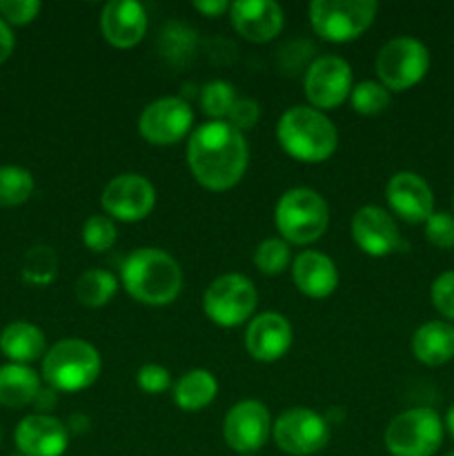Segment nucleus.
<instances>
[{
  "label": "nucleus",
  "mask_w": 454,
  "mask_h": 456,
  "mask_svg": "<svg viewBox=\"0 0 454 456\" xmlns=\"http://www.w3.org/2000/svg\"><path fill=\"white\" fill-rule=\"evenodd\" d=\"M249 150L243 132L227 120H209L187 141V165L205 190L227 191L239 185L247 169Z\"/></svg>",
  "instance_id": "f257e3e1"
},
{
  "label": "nucleus",
  "mask_w": 454,
  "mask_h": 456,
  "mask_svg": "<svg viewBox=\"0 0 454 456\" xmlns=\"http://www.w3.org/2000/svg\"><path fill=\"white\" fill-rule=\"evenodd\" d=\"M120 281L134 301L151 307L169 305L182 289L181 265L158 248H142L129 254L120 267Z\"/></svg>",
  "instance_id": "f03ea898"
},
{
  "label": "nucleus",
  "mask_w": 454,
  "mask_h": 456,
  "mask_svg": "<svg viewBox=\"0 0 454 456\" xmlns=\"http://www.w3.org/2000/svg\"><path fill=\"white\" fill-rule=\"evenodd\" d=\"M276 141L294 160L323 163L336 151L338 132L323 111L296 105L279 118Z\"/></svg>",
  "instance_id": "7ed1b4c3"
},
{
  "label": "nucleus",
  "mask_w": 454,
  "mask_h": 456,
  "mask_svg": "<svg viewBox=\"0 0 454 456\" xmlns=\"http://www.w3.org/2000/svg\"><path fill=\"white\" fill-rule=\"evenodd\" d=\"M102 361L96 347L83 338H62L43 356V379L56 392L87 390L101 377Z\"/></svg>",
  "instance_id": "20e7f679"
},
{
  "label": "nucleus",
  "mask_w": 454,
  "mask_h": 456,
  "mask_svg": "<svg viewBox=\"0 0 454 456\" xmlns=\"http://www.w3.org/2000/svg\"><path fill=\"white\" fill-rule=\"evenodd\" d=\"M274 223L285 243L310 245L328 230L329 208L319 191L294 187L276 203Z\"/></svg>",
  "instance_id": "39448f33"
},
{
  "label": "nucleus",
  "mask_w": 454,
  "mask_h": 456,
  "mask_svg": "<svg viewBox=\"0 0 454 456\" xmlns=\"http://www.w3.org/2000/svg\"><path fill=\"white\" fill-rule=\"evenodd\" d=\"M378 13L377 0H314L310 25L328 43H350L369 29Z\"/></svg>",
  "instance_id": "423d86ee"
},
{
  "label": "nucleus",
  "mask_w": 454,
  "mask_h": 456,
  "mask_svg": "<svg viewBox=\"0 0 454 456\" xmlns=\"http://www.w3.org/2000/svg\"><path fill=\"white\" fill-rule=\"evenodd\" d=\"M445 426L430 408H412L394 417L387 426L385 450L392 456H432L443 444Z\"/></svg>",
  "instance_id": "0eeeda50"
},
{
  "label": "nucleus",
  "mask_w": 454,
  "mask_h": 456,
  "mask_svg": "<svg viewBox=\"0 0 454 456\" xmlns=\"http://www.w3.org/2000/svg\"><path fill=\"white\" fill-rule=\"evenodd\" d=\"M430 69V52L421 40L412 36H399L387 40L377 56L378 83L387 92H405L426 78Z\"/></svg>",
  "instance_id": "6e6552de"
},
{
  "label": "nucleus",
  "mask_w": 454,
  "mask_h": 456,
  "mask_svg": "<svg viewBox=\"0 0 454 456\" xmlns=\"http://www.w3.org/2000/svg\"><path fill=\"white\" fill-rule=\"evenodd\" d=\"M256 288L243 274H223L203 294V312L218 328H239L254 314Z\"/></svg>",
  "instance_id": "1a4fd4ad"
},
{
  "label": "nucleus",
  "mask_w": 454,
  "mask_h": 456,
  "mask_svg": "<svg viewBox=\"0 0 454 456\" xmlns=\"http://www.w3.org/2000/svg\"><path fill=\"white\" fill-rule=\"evenodd\" d=\"M272 436L285 454L312 456L329 444V423L310 408H289L274 421Z\"/></svg>",
  "instance_id": "9d476101"
},
{
  "label": "nucleus",
  "mask_w": 454,
  "mask_h": 456,
  "mask_svg": "<svg viewBox=\"0 0 454 456\" xmlns=\"http://www.w3.org/2000/svg\"><path fill=\"white\" fill-rule=\"evenodd\" d=\"M194 111L190 102L178 96L151 101L138 118V132L150 145L167 147L182 141L191 132Z\"/></svg>",
  "instance_id": "9b49d317"
},
{
  "label": "nucleus",
  "mask_w": 454,
  "mask_h": 456,
  "mask_svg": "<svg viewBox=\"0 0 454 456\" xmlns=\"http://www.w3.org/2000/svg\"><path fill=\"white\" fill-rule=\"evenodd\" d=\"M101 205L111 221L138 223L154 209L156 190L141 174H120L105 185Z\"/></svg>",
  "instance_id": "f8f14e48"
},
{
  "label": "nucleus",
  "mask_w": 454,
  "mask_h": 456,
  "mask_svg": "<svg viewBox=\"0 0 454 456\" xmlns=\"http://www.w3.org/2000/svg\"><path fill=\"white\" fill-rule=\"evenodd\" d=\"M352 94V67L338 56H320L305 74V96L314 110H334Z\"/></svg>",
  "instance_id": "ddd939ff"
},
{
  "label": "nucleus",
  "mask_w": 454,
  "mask_h": 456,
  "mask_svg": "<svg viewBox=\"0 0 454 456\" xmlns=\"http://www.w3.org/2000/svg\"><path fill=\"white\" fill-rule=\"evenodd\" d=\"M272 435V419L261 401H239L223 421L225 444L239 454H254Z\"/></svg>",
  "instance_id": "4468645a"
},
{
  "label": "nucleus",
  "mask_w": 454,
  "mask_h": 456,
  "mask_svg": "<svg viewBox=\"0 0 454 456\" xmlns=\"http://www.w3.org/2000/svg\"><path fill=\"white\" fill-rule=\"evenodd\" d=\"M352 239L356 248L374 258L390 256L401 248L399 225L387 209L365 205L352 216Z\"/></svg>",
  "instance_id": "2eb2a0df"
},
{
  "label": "nucleus",
  "mask_w": 454,
  "mask_h": 456,
  "mask_svg": "<svg viewBox=\"0 0 454 456\" xmlns=\"http://www.w3.org/2000/svg\"><path fill=\"white\" fill-rule=\"evenodd\" d=\"M385 199L392 212L405 223H426L434 214V194L426 178L414 172H399L387 181Z\"/></svg>",
  "instance_id": "dca6fc26"
},
{
  "label": "nucleus",
  "mask_w": 454,
  "mask_h": 456,
  "mask_svg": "<svg viewBox=\"0 0 454 456\" xmlns=\"http://www.w3.org/2000/svg\"><path fill=\"white\" fill-rule=\"evenodd\" d=\"M292 325L283 314L263 312L249 321L247 332H245V350L254 361L274 363L288 354L292 347Z\"/></svg>",
  "instance_id": "f3484780"
},
{
  "label": "nucleus",
  "mask_w": 454,
  "mask_h": 456,
  "mask_svg": "<svg viewBox=\"0 0 454 456\" xmlns=\"http://www.w3.org/2000/svg\"><path fill=\"white\" fill-rule=\"evenodd\" d=\"M13 439L25 456H62L69 445V432L61 419L29 414L18 423Z\"/></svg>",
  "instance_id": "a211bd4d"
},
{
  "label": "nucleus",
  "mask_w": 454,
  "mask_h": 456,
  "mask_svg": "<svg viewBox=\"0 0 454 456\" xmlns=\"http://www.w3.org/2000/svg\"><path fill=\"white\" fill-rule=\"evenodd\" d=\"M231 25L249 43H270L285 25L283 9L274 0H239L230 7Z\"/></svg>",
  "instance_id": "6ab92c4d"
},
{
  "label": "nucleus",
  "mask_w": 454,
  "mask_h": 456,
  "mask_svg": "<svg viewBox=\"0 0 454 456\" xmlns=\"http://www.w3.org/2000/svg\"><path fill=\"white\" fill-rule=\"evenodd\" d=\"M101 31L111 47H136L147 34L145 7L134 0H111L101 13Z\"/></svg>",
  "instance_id": "aec40b11"
},
{
  "label": "nucleus",
  "mask_w": 454,
  "mask_h": 456,
  "mask_svg": "<svg viewBox=\"0 0 454 456\" xmlns=\"http://www.w3.org/2000/svg\"><path fill=\"white\" fill-rule=\"evenodd\" d=\"M292 279L298 292H303L305 297L328 298L338 285V270L329 256L307 249L294 258Z\"/></svg>",
  "instance_id": "412c9836"
},
{
  "label": "nucleus",
  "mask_w": 454,
  "mask_h": 456,
  "mask_svg": "<svg viewBox=\"0 0 454 456\" xmlns=\"http://www.w3.org/2000/svg\"><path fill=\"white\" fill-rule=\"evenodd\" d=\"M412 354L427 368H441L454 359V325L448 321L423 323L412 337Z\"/></svg>",
  "instance_id": "4be33fe9"
},
{
  "label": "nucleus",
  "mask_w": 454,
  "mask_h": 456,
  "mask_svg": "<svg viewBox=\"0 0 454 456\" xmlns=\"http://www.w3.org/2000/svg\"><path fill=\"white\" fill-rule=\"evenodd\" d=\"M47 341L40 328L27 321H13L0 332V352L7 356L12 363L29 365L45 356Z\"/></svg>",
  "instance_id": "5701e85b"
},
{
  "label": "nucleus",
  "mask_w": 454,
  "mask_h": 456,
  "mask_svg": "<svg viewBox=\"0 0 454 456\" xmlns=\"http://www.w3.org/2000/svg\"><path fill=\"white\" fill-rule=\"evenodd\" d=\"M40 395V377L29 365H0V405L4 408H25Z\"/></svg>",
  "instance_id": "b1692460"
},
{
  "label": "nucleus",
  "mask_w": 454,
  "mask_h": 456,
  "mask_svg": "<svg viewBox=\"0 0 454 456\" xmlns=\"http://www.w3.org/2000/svg\"><path fill=\"white\" fill-rule=\"evenodd\" d=\"M218 395V381L207 370H190L174 386V401L182 412H200Z\"/></svg>",
  "instance_id": "393cba45"
},
{
  "label": "nucleus",
  "mask_w": 454,
  "mask_h": 456,
  "mask_svg": "<svg viewBox=\"0 0 454 456\" xmlns=\"http://www.w3.org/2000/svg\"><path fill=\"white\" fill-rule=\"evenodd\" d=\"M118 292V279L107 270H87L76 281V298L85 307H102Z\"/></svg>",
  "instance_id": "a878e982"
},
{
  "label": "nucleus",
  "mask_w": 454,
  "mask_h": 456,
  "mask_svg": "<svg viewBox=\"0 0 454 456\" xmlns=\"http://www.w3.org/2000/svg\"><path fill=\"white\" fill-rule=\"evenodd\" d=\"M34 194V176L16 165L0 167V208H16Z\"/></svg>",
  "instance_id": "bb28decb"
},
{
  "label": "nucleus",
  "mask_w": 454,
  "mask_h": 456,
  "mask_svg": "<svg viewBox=\"0 0 454 456\" xmlns=\"http://www.w3.org/2000/svg\"><path fill=\"white\" fill-rule=\"evenodd\" d=\"M58 258L52 248H31L22 261V279L31 285H49L56 279Z\"/></svg>",
  "instance_id": "cd10ccee"
},
{
  "label": "nucleus",
  "mask_w": 454,
  "mask_h": 456,
  "mask_svg": "<svg viewBox=\"0 0 454 456\" xmlns=\"http://www.w3.org/2000/svg\"><path fill=\"white\" fill-rule=\"evenodd\" d=\"M390 92L377 80H363L356 87H352L350 102L352 110L361 116H377L390 107Z\"/></svg>",
  "instance_id": "c85d7f7f"
},
{
  "label": "nucleus",
  "mask_w": 454,
  "mask_h": 456,
  "mask_svg": "<svg viewBox=\"0 0 454 456\" xmlns=\"http://www.w3.org/2000/svg\"><path fill=\"white\" fill-rule=\"evenodd\" d=\"M234 102L236 92L227 80H212L200 92V107H203L205 116L214 120H223L225 116H230Z\"/></svg>",
  "instance_id": "c756f323"
},
{
  "label": "nucleus",
  "mask_w": 454,
  "mask_h": 456,
  "mask_svg": "<svg viewBox=\"0 0 454 456\" xmlns=\"http://www.w3.org/2000/svg\"><path fill=\"white\" fill-rule=\"evenodd\" d=\"M116 240H118V230H116V223L109 216H105V214H93V216H89L85 221L83 243L92 252H109L116 245Z\"/></svg>",
  "instance_id": "7c9ffc66"
},
{
  "label": "nucleus",
  "mask_w": 454,
  "mask_h": 456,
  "mask_svg": "<svg viewBox=\"0 0 454 456\" xmlns=\"http://www.w3.org/2000/svg\"><path fill=\"white\" fill-rule=\"evenodd\" d=\"M254 265L267 276H276L289 265V243L283 239H267L254 252Z\"/></svg>",
  "instance_id": "2f4dec72"
},
{
  "label": "nucleus",
  "mask_w": 454,
  "mask_h": 456,
  "mask_svg": "<svg viewBox=\"0 0 454 456\" xmlns=\"http://www.w3.org/2000/svg\"><path fill=\"white\" fill-rule=\"evenodd\" d=\"M426 239L439 249L454 248V214L434 212L426 221Z\"/></svg>",
  "instance_id": "473e14b6"
},
{
  "label": "nucleus",
  "mask_w": 454,
  "mask_h": 456,
  "mask_svg": "<svg viewBox=\"0 0 454 456\" xmlns=\"http://www.w3.org/2000/svg\"><path fill=\"white\" fill-rule=\"evenodd\" d=\"M432 305L439 312L443 319L452 321L454 323V270L443 272L441 276H436L434 283L430 289Z\"/></svg>",
  "instance_id": "72a5a7b5"
},
{
  "label": "nucleus",
  "mask_w": 454,
  "mask_h": 456,
  "mask_svg": "<svg viewBox=\"0 0 454 456\" xmlns=\"http://www.w3.org/2000/svg\"><path fill=\"white\" fill-rule=\"evenodd\" d=\"M38 0H0V18L7 25H29L40 13Z\"/></svg>",
  "instance_id": "f704fd0d"
},
{
  "label": "nucleus",
  "mask_w": 454,
  "mask_h": 456,
  "mask_svg": "<svg viewBox=\"0 0 454 456\" xmlns=\"http://www.w3.org/2000/svg\"><path fill=\"white\" fill-rule=\"evenodd\" d=\"M136 383L145 395H163L172 386V377H169L167 368L158 363H147L138 370Z\"/></svg>",
  "instance_id": "c9c22d12"
},
{
  "label": "nucleus",
  "mask_w": 454,
  "mask_h": 456,
  "mask_svg": "<svg viewBox=\"0 0 454 456\" xmlns=\"http://www.w3.org/2000/svg\"><path fill=\"white\" fill-rule=\"evenodd\" d=\"M258 116H261V107L254 98H236L227 118H230V125L243 132V129H252L258 123Z\"/></svg>",
  "instance_id": "e433bc0d"
},
{
  "label": "nucleus",
  "mask_w": 454,
  "mask_h": 456,
  "mask_svg": "<svg viewBox=\"0 0 454 456\" xmlns=\"http://www.w3.org/2000/svg\"><path fill=\"white\" fill-rule=\"evenodd\" d=\"M191 7L199 13H203V16L218 18L225 12H230L231 4L227 3V0H196V3H191Z\"/></svg>",
  "instance_id": "4c0bfd02"
},
{
  "label": "nucleus",
  "mask_w": 454,
  "mask_h": 456,
  "mask_svg": "<svg viewBox=\"0 0 454 456\" xmlns=\"http://www.w3.org/2000/svg\"><path fill=\"white\" fill-rule=\"evenodd\" d=\"M13 47H16V38H13L12 27L0 18V65L12 56Z\"/></svg>",
  "instance_id": "58836bf2"
},
{
  "label": "nucleus",
  "mask_w": 454,
  "mask_h": 456,
  "mask_svg": "<svg viewBox=\"0 0 454 456\" xmlns=\"http://www.w3.org/2000/svg\"><path fill=\"white\" fill-rule=\"evenodd\" d=\"M443 426H445V430L450 432V436H452V439H454V405L448 410V414H445Z\"/></svg>",
  "instance_id": "ea45409f"
},
{
  "label": "nucleus",
  "mask_w": 454,
  "mask_h": 456,
  "mask_svg": "<svg viewBox=\"0 0 454 456\" xmlns=\"http://www.w3.org/2000/svg\"><path fill=\"white\" fill-rule=\"evenodd\" d=\"M445 456H454V450H452V452H448V454H445Z\"/></svg>",
  "instance_id": "a19ab883"
},
{
  "label": "nucleus",
  "mask_w": 454,
  "mask_h": 456,
  "mask_svg": "<svg viewBox=\"0 0 454 456\" xmlns=\"http://www.w3.org/2000/svg\"><path fill=\"white\" fill-rule=\"evenodd\" d=\"M240 456H252V454H240Z\"/></svg>",
  "instance_id": "79ce46f5"
}]
</instances>
